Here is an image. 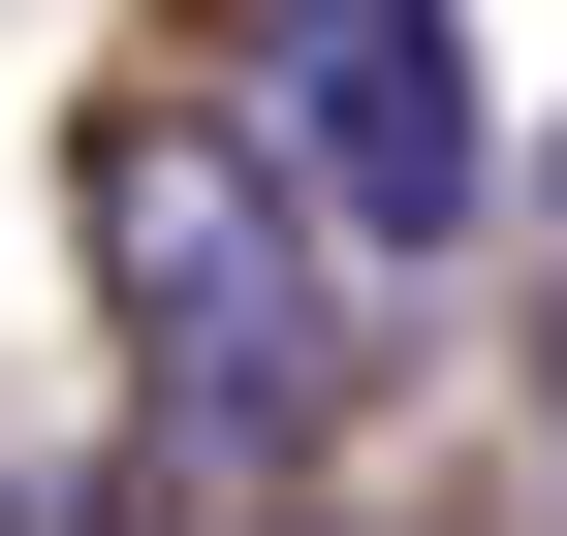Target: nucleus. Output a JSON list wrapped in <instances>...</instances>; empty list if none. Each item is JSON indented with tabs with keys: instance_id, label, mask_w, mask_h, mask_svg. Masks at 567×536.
Listing matches in <instances>:
<instances>
[{
	"instance_id": "nucleus-1",
	"label": "nucleus",
	"mask_w": 567,
	"mask_h": 536,
	"mask_svg": "<svg viewBox=\"0 0 567 536\" xmlns=\"http://www.w3.org/2000/svg\"><path fill=\"white\" fill-rule=\"evenodd\" d=\"M252 189H284L316 252H442L473 189H505L473 0H252Z\"/></svg>"
},
{
	"instance_id": "nucleus-2",
	"label": "nucleus",
	"mask_w": 567,
	"mask_h": 536,
	"mask_svg": "<svg viewBox=\"0 0 567 536\" xmlns=\"http://www.w3.org/2000/svg\"><path fill=\"white\" fill-rule=\"evenodd\" d=\"M95 285H126V348H158V411L221 442V474H284V442H316V221H284L252 158H126L95 189Z\"/></svg>"
}]
</instances>
